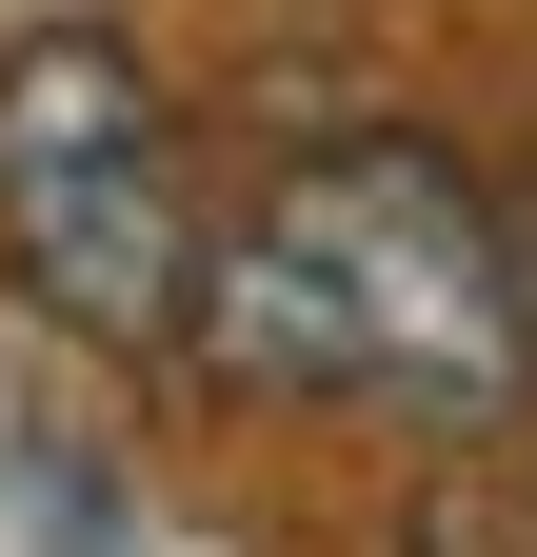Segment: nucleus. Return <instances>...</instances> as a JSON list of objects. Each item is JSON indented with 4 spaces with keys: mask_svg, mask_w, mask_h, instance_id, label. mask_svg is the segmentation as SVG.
Wrapping results in <instances>:
<instances>
[{
    "mask_svg": "<svg viewBox=\"0 0 537 557\" xmlns=\"http://www.w3.org/2000/svg\"><path fill=\"white\" fill-rule=\"evenodd\" d=\"M179 359H220L239 398L398 418V438H498L537 398L517 220L438 160V139H299V160L259 180V220L199 239Z\"/></svg>",
    "mask_w": 537,
    "mask_h": 557,
    "instance_id": "obj_1",
    "label": "nucleus"
},
{
    "mask_svg": "<svg viewBox=\"0 0 537 557\" xmlns=\"http://www.w3.org/2000/svg\"><path fill=\"white\" fill-rule=\"evenodd\" d=\"M0 259L80 338H179V299H199V180H179V120L140 100L120 40H21L0 60Z\"/></svg>",
    "mask_w": 537,
    "mask_h": 557,
    "instance_id": "obj_2",
    "label": "nucleus"
},
{
    "mask_svg": "<svg viewBox=\"0 0 537 557\" xmlns=\"http://www.w3.org/2000/svg\"><path fill=\"white\" fill-rule=\"evenodd\" d=\"M517 299H537V199H517Z\"/></svg>",
    "mask_w": 537,
    "mask_h": 557,
    "instance_id": "obj_3",
    "label": "nucleus"
}]
</instances>
